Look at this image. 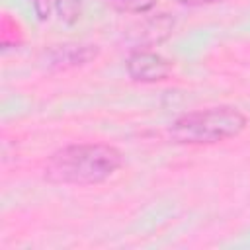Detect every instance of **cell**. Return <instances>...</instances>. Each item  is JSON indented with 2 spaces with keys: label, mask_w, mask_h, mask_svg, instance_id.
Listing matches in <instances>:
<instances>
[{
  "label": "cell",
  "mask_w": 250,
  "mask_h": 250,
  "mask_svg": "<svg viewBox=\"0 0 250 250\" xmlns=\"http://www.w3.org/2000/svg\"><path fill=\"white\" fill-rule=\"evenodd\" d=\"M182 6H191V8H197V6H209V4H217L221 0H178Z\"/></svg>",
  "instance_id": "8"
},
{
  "label": "cell",
  "mask_w": 250,
  "mask_h": 250,
  "mask_svg": "<svg viewBox=\"0 0 250 250\" xmlns=\"http://www.w3.org/2000/svg\"><path fill=\"white\" fill-rule=\"evenodd\" d=\"M55 12L62 23L72 25L82 14V4L80 0H55Z\"/></svg>",
  "instance_id": "6"
},
{
  "label": "cell",
  "mask_w": 250,
  "mask_h": 250,
  "mask_svg": "<svg viewBox=\"0 0 250 250\" xmlns=\"http://www.w3.org/2000/svg\"><path fill=\"white\" fill-rule=\"evenodd\" d=\"M248 125V117L234 105H215L180 115L168 129L178 145H217L238 137Z\"/></svg>",
  "instance_id": "2"
},
{
  "label": "cell",
  "mask_w": 250,
  "mask_h": 250,
  "mask_svg": "<svg viewBox=\"0 0 250 250\" xmlns=\"http://www.w3.org/2000/svg\"><path fill=\"white\" fill-rule=\"evenodd\" d=\"M119 10L133 12V14H146L156 6V0H113Z\"/></svg>",
  "instance_id": "7"
},
{
  "label": "cell",
  "mask_w": 250,
  "mask_h": 250,
  "mask_svg": "<svg viewBox=\"0 0 250 250\" xmlns=\"http://www.w3.org/2000/svg\"><path fill=\"white\" fill-rule=\"evenodd\" d=\"M123 166L119 148L105 143H76L51 154L45 178L53 184L94 186L111 178Z\"/></svg>",
  "instance_id": "1"
},
{
  "label": "cell",
  "mask_w": 250,
  "mask_h": 250,
  "mask_svg": "<svg viewBox=\"0 0 250 250\" xmlns=\"http://www.w3.org/2000/svg\"><path fill=\"white\" fill-rule=\"evenodd\" d=\"M125 68L131 80L143 84H154L166 80L172 72V62L150 49H135L125 61Z\"/></svg>",
  "instance_id": "3"
},
{
  "label": "cell",
  "mask_w": 250,
  "mask_h": 250,
  "mask_svg": "<svg viewBox=\"0 0 250 250\" xmlns=\"http://www.w3.org/2000/svg\"><path fill=\"white\" fill-rule=\"evenodd\" d=\"M172 29H174V20L168 14H156L139 25V33L135 39L137 43L150 47L154 43L164 41L172 33Z\"/></svg>",
  "instance_id": "5"
},
{
  "label": "cell",
  "mask_w": 250,
  "mask_h": 250,
  "mask_svg": "<svg viewBox=\"0 0 250 250\" xmlns=\"http://www.w3.org/2000/svg\"><path fill=\"white\" fill-rule=\"evenodd\" d=\"M96 57H98V47L94 45H55L47 53V62L49 66L55 68H68V66L86 64Z\"/></svg>",
  "instance_id": "4"
}]
</instances>
